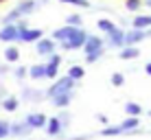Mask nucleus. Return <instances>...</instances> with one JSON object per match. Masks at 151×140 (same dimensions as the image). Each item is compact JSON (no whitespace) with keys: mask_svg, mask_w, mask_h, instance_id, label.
<instances>
[{"mask_svg":"<svg viewBox=\"0 0 151 140\" xmlns=\"http://www.w3.org/2000/svg\"><path fill=\"white\" fill-rule=\"evenodd\" d=\"M53 37L57 39V42H61V46H64L66 50H70V48H77V46L86 44L88 33L79 31L77 27H68V24H66V27H61V29H57V31H55Z\"/></svg>","mask_w":151,"mask_h":140,"instance_id":"nucleus-1","label":"nucleus"},{"mask_svg":"<svg viewBox=\"0 0 151 140\" xmlns=\"http://www.w3.org/2000/svg\"><path fill=\"white\" fill-rule=\"evenodd\" d=\"M72 85H75V81H72L70 77H64V79H59L48 90V96L50 98H57V96H64V94H72Z\"/></svg>","mask_w":151,"mask_h":140,"instance_id":"nucleus-2","label":"nucleus"},{"mask_svg":"<svg viewBox=\"0 0 151 140\" xmlns=\"http://www.w3.org/2000/svg\"><path fill=\"white\" fill-rule=\"evenodd\" d=\"M86 55H88V61H94L103 55V42L99 37H88L86 39Z\"/></svg>","mask_w":151,"mask_h":140,"instance_id":"nucleus-3","label":"nucleus"},{"mask_svg":"<svg viewBox=\"0 0 151 140\" xmlns=\"http://www.w3.org/2000/svg\"><path fill=\"white\" fill-rule=\"evenodd\" d=\"M20 37H22V27H15V24H7L0 31V39L2 42H15Z\"/></svg>","mask_w":151,"mask_h":140,"instance_id":"nucleus-4","label":"nucleus"},{"mask_svg":"<svg viewBox=\"0 0 151 140\" xmlns=\"http://www.w3.org/2000/svg\"><path fill=\"white\" fill-rule=\"evenodd\" d=\"M27 127H33V129H42V127H46V123H48V118L44 116V114H40V112H35V114H29L27 116Z\"/></svg>","mask_w":151,"mask_h":140,"instance_id":"nucleus-5","label":"nucleus"},{"mask_svg":"<svg viewBox=\"0 0 151 140\" xmlns=\"http://www.w3.org/2000/svg\"><path fill=\"white\" fill-rule=\"evenodd\" d=\"M22 42H40L42 39V31L40 29H22Z\"/></svg>","mask_w":151,"mask_h":140,"instance_id":"nucleus-6","label":"nucleus"},{"mask_svg":"<svg viewBox=\"0 0 151 140\" xmlns=\"http://www.w3.org/2000/svg\"><path fill=\"white\" fill-rule=\"evenodd\" d=\"M145 37H147V33H145V31H140V29H134V31H129V33L125 35V44L134 46L136 42H140V39H145Z\"/></svg>","mask_w":151,"mask_h":140,"instance_id":"nucleus-7","label":"nucleus"},{"mask_svg":"<svg viewBox=\"0 0 151 140\" xmlns=\"http://www.w3.org/2000/svg\"><path fill=\"white\" fill-rule=\"evenodd\" d=\"M55 53V42L53 39H40L37 42V55H50Z\"/></svg>","mask_w":151,"mask_h":140,"instance_id":"nucleus-8","label":"nucleus"},{"mask_svg":"<svg viewBox=\"0 0 151 140\" xmlns=\"http://www.w3.org/2000/svg\"><path fill=\"white\" fill-rule=\"evenodd\" d=\"M61 127H64V125H61L59 118H50V121L46 123V131H48L50 136H57V134L61 131Z\"/></svg>","mask_w":151,"mask_h":140,"instance_id":"nucleus-9","label":"nucleus"},{"mask_svg":"<svg viewBox=\"0 0 151 140\" xmlns=\"http://www.w3.org/2000/svg\"><path fill=\"white\" fill-rule=\"evenodd\" d=\"M151 27V15H138V18H134V29H149Z\"/></svg>","mask_w":151,"mask_h":140,"instance_id":"nucleus-10","label":"nucleus"},{"mask_svg":"<svg viewBox=\"0 0 151 140\" xmlns=\"http://www.w3.org/2000/svg\"><path fill=\"white\" fill-rule=\"evenodd\" d=\"M57 66H59V57L57 55H53V61L50 64H46V77H57Z\"/></svg>","mask_w":151,"mask_h":140,"instance_id":"nucleus-11","label":"nucleus"},{"mask_svg":"<svg viewBox=\"0 0 151 140\" xmlns=\"http://www.w3.org/2000/svg\"><path fill=\"white\" fill-rule=\"evenodd\" d=\"M138 55H140V53H138L136 46H127V48L121 50V59H136Z\"/></svg>","mask_w":151,"mask_h":140,"instance_id":"nucleus-12","label":"nucleus"},{"mask_svg":"<svg viewBox=\"0 0 151 140\" xmlns=\"http://www.w3.org/2000/svg\"><path fill=\"white\" fill-rule=\"evenodd\" d=\"M125 112H127L132 118H138L140 112H142V107H140L138 103H127V105H125Z\"/></svg>","mask_w":151,"mask_h":140,"instance_id":"nucleus-13","label":"nucleus"},{"mask_svg":"<svg viewBox=\"0 0 151 140\" xmlns=\"http://www.w3.org/2000/svg\"><path fill=\"white\" fill-rule=\"evenodd\" d=\"M110 39H112V44H114V46H123V44H125V33L116 29L114 33H110Z\"/></svg>","mask_w":151,"mask_h":140,"instance_id":"nucleus-14","label":"nucleus"},{"mask_svg":"<svg viewBox=\"0 0 151 140\" xmlns=\"http://www.w3.org/2000/svg\"><path fill=\"white\" fill-rule=\"evenodd\" d=\"M18 57H20V53H18L15 46H9V48L4 50V59L7 61H18Z\"/></svg>","mask_w":151,"mask_h":140,"instance_id":"nucleus-15","label":"nucleus"},{"mask_svg":"<svg viewBox=\"0 0 151 140\" xmlns=\"http://www.w3.org/2000/svg\"><path fill=\"white\" fill-rule=\"evenodd\" d=\"M99 29H101V31H105L107 35H110V33H114V31H116V27H114V24L110 22V20H99Z\"/></svg>","mask_w":151,"mask_h":140,"instance_id":"nucleus-16","label":"nucleus"},{"mask_svg":"<svg viewBox=\"0 0 151 140\" xmlns=\"http://www.w3.org/2000/svg\"><path fill=\"white\" fill-rule=\"evenodd\" d=\"M31 77H33V79L46 77V66H33V68H31Z\"/></svg>","mask_w":151,"mask_h":140,"instance_id":"nucleus-17","label":"nucleus"},{"mask_svg":"<svg viewBox=\"0 0 151 140\" xmlns=\"http://www.w3.org/2000/svg\"><path fill=\"white\" fill-rule=\"evenodd\" d=\"M2 105H4V110H7V112H15V110H18V98L9 96V98H4Z\"/></svg>","mask_w":151,"mask_h":140,"instance_id":"nucleus-18","label":"nucleus"},{"mask_svg":"<svg viewBox=\"0 0 151 140\" xmlns=\"http://www.w3.org/2000/svg\"><path fill=\"white\" fill-rule=\"evenodd\" d=\"M68 77H70L72 81L81 79V77H83V68H81V66H72V68L68 70Z\"/></svg>","mask_w":151,"mask_h":140,"instance_id":"nucleus-19","label":"nucleus"},{"mask_svg":"<svg viewBox=\"0 0 151 140\" xmlns=\"http://www.w3.org/2000/svg\"><path fill=\"white\" fill-rule=\"evenodd\" d=\"M35 7H37V4H35L33 2V0H31V2H22V4H20V7L18 9H15V11H18L20 15H22V13H29V11H33V9Z\"/></svg>","mask_w":151,"mask_h":140,"instance_id":"nucleus-20","label":"nucleus"},{"mask_svg":"<svg viewBox=\"0 0 151 140\" xmlns=\"http://www.w3.org/2000/svg\"><path fill=\"white\" fill-rule=\"evenodd\" d=\"M9 134H11V125L7 121H0V140H4Z\"/></svg>","mask_w":151,"mask_h":140,"instance_id":"nucleus-21","label":"nucleus"},{"mask_svg":"<svg viewBox=\"0 0 151 140\" xmlns=\"http://www.w3.org/2000/svg\"><path fill=\"white\" fill-rule=\"evenodd\" d=\"M70 98H72V94H64V96H57L55 98V105L57 107H66L70 103Z\"/></svg>","mask_w":151,"mask_h":140,"instance_id":"nucleus-22","label":"nucleus"},{"mask_svg":"<svg viewBox=\"0 0 151 140\" xmlns=\"http://www.w3.org/2000/svg\"><path fill=\"white\" fill-rule=\"evenodd\" d=\"M66 22H68V27H79V24H81V18H79V15H68V20H66Z\"/></svg>","mask_w":151,"mask_h":140,"instance_id":"nucleus-23","label":"nucleus"},{"mask_svg":"<svg viewBox=\"0 0 151 140\" xmlns=\"http://www.w3.org/2000/svg\"><path fill=\"white\" fill-rule=\"evenodd\" d=\"M59 2H68V4H77V7H90L88 0H59Z\"/></svg>","mask_w":151,"mask_h":140,"instance_id":"nucleus-24","label":"nucleus"},{"mask_svg":"<svg viewBox=\"0 0 151 140\" xmlns=\"http://www.w3.org/2000/svg\"><path fill=\"white\" fill-rule=\"evenodd\" d=\"M27 129H29L27 125H13V127H11V134H18V136H20V134H24Z\"/></svg>","mask_w":151,"mask_h":140,"instance_id":"nucleus-25","label":"nucleus"},{"mask_svg":"<svg viewBox=\"0 0 151 140\" xmlns=\"http://www.w3.org/2000/svg\"><path fill=\"white\" fill-rule=\"evenodd\" d=\"M127 9H129V11H136V9H140V0H127Z\"/></svg>","mask_w":151,"mask_h":140,"instance_id":"nucleus-26","label":"nucleus"},{"mask_svg":"<svg viewBox=\"0 0 151 140\" xmlns=\"http://www.w3.org/2000/svg\"><path fill=\"white\" fill-rule=\"evenodd\" d=\"M123 81H125L123 75H118V72H116V75H112V83L114 85H123Z\"/></svg>","mask_w":151,"mask_h":140,"instance_id":"nucleus-27","label":"nucleus"},{"mask_svg":"<svg viewBox=\"0 0 151 140\" xmlns=\"http://www.w3.org/2000/svg\"><path fill=\"white\" fill-rule=\"evenodd\" d=\"M145 70H147V75L151 77V64H147V66H145Z\"/></svg>","mask_w":151,"mask_h":140,"instance_id":"nucleus-28","label":"nucleus"},{"mask_svg":"<svg viewBox=\"0 0 151 140\" xmlns=\"http://www.w3.org/2000/svg\"><path fill=\"white\" fill-rule=\"evenodd\" d=\"M147 4H149V7H151V0H147Z\"/></svg>","mask_w":151,"mask_h":140,"instance_id":"nucleus-29","label":"nucleus"}]
</instances>
